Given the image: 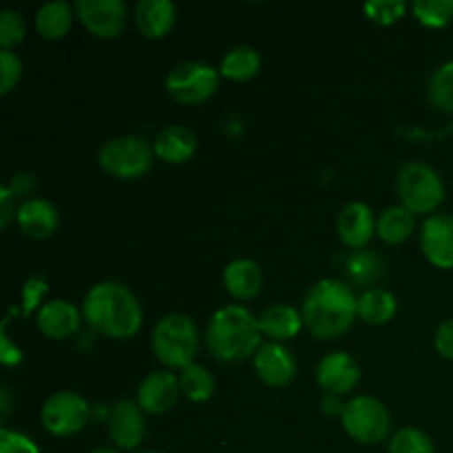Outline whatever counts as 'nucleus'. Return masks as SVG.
<instances>
[{"mask_svg": "<svg viewBox=\"0 0 453 453\" xmlns=\"http://www.w3.org/2000/svg\"><path fill=\"white\" fill-rule=\"evenodd\" d=\"M0 453H40V449L25 434L9 432L7 427H3V432H0Z\"/></svg>", "mask_w": 453, "mask_h": 453, "instance_id": "f704fd0d", "label": "nucleus"}, {"mask_svg": "<svg viewBox=\"0 0 453 453\" xmlns=\"http://www.w3.org/2000/svg\"><path fill=\"white\" fill-rule=\"evenodd\" d=\"M9 414V392L7 388H3V418H7Z\"/></svg>", "mask_w": 453, "mask_h": 453, "instance_id": "a19ab883", "label": "nucleus"}, {"mask_svg": "<svg viewBox=\"0 0 453 453\" xmlns=\"http://www.w3.org/2000/svg\"><path fill=\"white\" fill-rule=\"evenodd\" d=\"M405 12L407 4L403 0H372L365 4L367 18L379 25H394L396 20H401Z\"/></svg>", "mask_w": 453, "mask_h": 453, "instance_id": "473e14b6", "label": "nucleus"}, {"mask_svg": "<svg viewBox=\"0 0 453 453\" xmlns=\"http://www.w3.org/2000/svg\"><path fill=\"white\" fill-rule=\"evenodd\" d=\"M264 286V270L252 259H234L224 270V288L239 301L255 299Z\"/></svg>", "mask_w": 453, "mask_h": 453, "instance_id": "aec40b11", "label": "nucleus"}, {"mask_svg": "<svg viewBox=\"0 0 453 453\" xmlns=\"http://www.w3.org/2000/svg\"><path fill=\"white\" fill-rule=\"evenodd\" d=\"M389 453H436L432 438L414 427L401 429L389 441Z\"/></svg>", "mask_w": 453, "mask_h": 453, "instance_id": "7c9ffc66", "label": "nucleus"}, {"mask_svg": "<svg viewBox=\"0 0 453 453\" xmlns=\"http://www.w3.org/2000/svg\"><path fill=\"white\" fill-rule=\"evenodd\" d=\"M217 87H219V71L197 60L180 62L166 75L168 96L186 106L206 102L217 91Z\"/></svg>", "mask_w": 453, "mask_h": 453, "instance_id": "6e6552de", "label": "nucleus"}, {"mask_svg": "<svg viewBox=\"0 0 453 453\" xmlns=\"http://www.w3.org/2000/svg\"><path fill=\"white\" fill-rule=\"evenodd\" d=\"M16 221L31 239H49L58 230V211L47 199H27L16 208Z\"/></svg>", "mask_w": 453, "mask_h": 453, "instance_id": "a211bd4d", "label": "nucleus"}, {"mask_svg": "<svg viewBox=\"0 0 453 453\" xmlns=\"http://www.w3.org/2000/svg\"><path fill=\"white\" fill-rule=\"evenodd\" d=\"M420 248L432 265L441 270L453 268V217L432 215L420 228Z\"/></svg>", "mask_w": 453, "mask_h": 453, "instance_id": "f8f14e48", "label": "nucleus"}, {"mask_svg": "<svg viewBox=\"0 0 453 453\" xmlns=\"http://www.w3.org/2000/svg\"><path fill=\"white\" fill-rule=\"evenodd\" d=\"M180 388L188 401L203 403L215 394V379L203 365H188L180 374Z\"/></svg>", "mask_w": 453, "mask_h": 453, "instance_id": "cd10ccee", "label": "nucleus"}, {"mask_svg": "<svg viewBox=\"0 0 453 453\" xmlns=\"http://www.w3.org/2000/svg\"><path fill=\"white\" fill-rule=\"evenodd\" d=\"M427 96L438 111L453 115V60L434 71L427 84Z\"/></svg>", "mask_w": 453, "mask_h": 453, "instance_id": "c85d7f7f", "label": "nucleus"}, {"mask_svg": "<svg viewBox=\"0 0 453 453\" xmlns=\"http://www.w3.org/2000/svg\"><path fill=\"white\" fill-rule=\"evenodd\" d=\"M155 150L144 137L119 135L106 142L97 153V164L115 180H137L153 166Z\"/></svg>", "mask_w": 453, "mask_h": 453, "instance_id": "423d86ee", "label": "nucleus"}, {"mask_svg": "<svg viewBox=\"0 0 453 453\" xmlns=\"http://www.w3.org/2000/svg\"><path fill=\"white\" fill-rule=\"evenodd\" d=\"M301 314L312 336L321 341L339 339L358 317V299L348 283L323 279L308 290Z\"/></svg>", "mask_w": 453, "mask_h": 453, "instance_id": "f03ea898", "label": "nucleus"}, {"mask_svg": "<svg viewBox=\"0 0 453 453\" xmlns=\"http://www.w3.org/2000/svg\"><path fill=\"white\" fill-rule=\"evenodd\" d=\"M153 150L166 164H184L197 150V135L188 127L171 124L155 135Z\"/></svg>", "mask_w": 453, "mask_h": 453, "instance_id": "6ab92c4d", "label": "nucleus"}, {"mask_svg": "<svg viewBox=\"0 0 453 453\" xmlns=\"http://www.w3.org/2000/svg\"><path fill=\"white\" fill-rule=\"evenodd\" d=\"M343 407L345 405H341V403L336 401V396H327L326 398V410L330 411V414H332V411H341V414H343Z\"/></svg>", "mask_w": 453, "mask_h": 453, "instance_id": "ea45409f", "label": "nucleus"}, {"mask_svg": "<svg viewBox=\"0 0 453 453\" xmlns=\"http://www.w3.org/2000/svg\"><path fill=\"white\" fill-rule=\"evenodd\" d=\"M25 31L27 27L20 13L13 9H4L0 13V47L3 51H12L13 47H18L25 40Z\"/></svg>", "mask_w": 453, "mask_h": 453, "instance_id": "2f4dec72", "label": "nucleus"}, {"mask_svg": "<svg viewBox=\"0 0 453 453\" xmlns=\"http://www.w3.org/2000/svg\"><path fill=\"white\" fill-rule=\"evenodd\" d=\"M91 418V407L80 394L58 392L42 405V425L51 436L71 438Z\"/></svg>", "mask_w": 453, "mask_h": 453, "instance_id": "1a4fd4ad", "label": "nucleus"}, {"mask_svg": "<svg viewBox=\"0 0 453 453\" xmlns=\"http://www.w3.org/2000/svg\"><path fill=\"white\" fill-rule=\"evenodd\" d=\"M345 273L348 279L358 288H370L380 281L385 273V264L376 252L372 250H354L345 259Z\"/></svg>", "mask_w": 453, "mask_h": 453, "instance_id": "a878e982", "label": "nucleus"}, {"mask_svg": "<svg viewBox=\"0 0 453 453\" xmlns=\"http://www.w3.org/2000/svg\"><path fill=\"white\" fill-rule=\"evenodd\" d=\"M150 348L155 358L168 370H186L193 365V358L199 349L197 326L186 314H166L155 326L150 336Z\"/></svg>", "mask_w": 453, "mask_h": 453, "instance_id": "20e7f679", "label": "nucleus"}, {"mask_svg": "<svg viewBox=\"0 0 453 453\" xmlns=\"http://www.w3.org/2000/svg\"><path fill=\"white\" fill-rule=\"evenodd\" d=\"M35 177L31 175V173H16V175L12 177V181L7 184V188L12 190L13 197H27V195H31L35 190Z\"/></svg>", "mask_w": 453, "mask_h": 453, "instance_id": "e433bc0d", "label": "nucleus"}, {"mask_svg": "<svg viewBox=\"0 0 453 453\" xmlns=\"http://www.w3.org/2000/svg\"><path fill=\"white\" fill-rule=\"evenodd\" d=\"M414 212L407 211L405 206L385 208L383 215L376 221V233H379V237L383 239L385 243H392V246L407 242V239L411 237V233H414Z\"/></svg>", "mask_w": 453, "mask_h": 453, "instance_id": "b1692460", "label": "nucleus"}, {"mask_svg": "<svg viewBox=\"0 0 453 453\" xmlns=\"http://www.w3.org/2000/svg\"><path fill=\"white\" fill-rule=\"evenodd\" d=\"M261 69V56L257 49L248 47V44H242V47L230 49L228 53L221 60L219 73L224 78L234 80V82H246V80H252Z\"/></svg>", "mask_w": 453, "mask_h": 453, "instance_id": "bb28decb", "label": "nucleus"}, {"mask_svg": "<svg viewBox=\"0 0 453 453\" xmlns=\"http://www.w3.org/2000/svg\"><path fill=\"white\" fill-rule=\"evenodd\" d=\"M257 376L270 388H286L292 383L296 374V361L290 349L281 343L261 345L255 354Z\"/></svg>", "mask_w": 453, "mask_h": 453, "instance_id": "2eb2a0df", "label": "nucleus"}, {"mask_svg": "<svg viewBox=\"0 0 453 453\" xmlns=\"http://www.w3.org/2000/svg\"><path fill=\"white\" fill-rule=\"evenodd\" d=\"M180 380L173 372H150L137 388V405L144 414H166L180 398Z\"/></svg>", "mask_w": 453, "mask_h": 453, "instance_id": "ddd939ff", "label": "nucleus"}, {"mask_svg": "<svg viewBox=\"0 0 453 453\" xmlns=\"http://www.w3.org/2000/svg\"><path fill=\"white\" fill-rule=\"evenodd\" d=\"M0 358H3L4 365H18L20 363V349L13 348L12 343H9L7 336L3 334V354H0Z\"/></svg>", "mask_w": 453, "mask_h": 453, "instance_id": "58836bf2", "label": "nucleus"}, {"mask_svg": "<svg viewBox=\"0 0 453 453\" xmlns=\"http://www.w3.org/2000/svg\"><path fill=\"white\" fill-rule=\"evenodd\" d=\"M301 326H303V314L288 303L270 305L259 317L261 334L270 336L274 343L295 339L301 332Z\"/></svg>", "mask_w": 453, "mask_h": 453, "instance_id": "4be33fe9", "label": "nucleus"}, {"mask_svg": "<svg viewBox=\"0 0 453 453\" xmlns=\"http://www.w3.org/2000/svg\"><path fill=\"white\" fill-rule=\"evenodd\" d=\"M142 453H157V451H142Z\"/></svg>", "mask_w": 453, "mask_h": 453, "instance_id": "37998d69", "label": "nucleus"}, {"mask_svg": "<svg viewBox=\"0 0 453 453\" xmlns=\"http://www.w3.org/2000/svg\"><path fill=\"white\" fill-rule=\"evenodd\" d=\"M35 321H38V330L51 341L71 339V336L80 330L78 308L65 299H56L44 303L42 308H40Z\"/></svg>", "mask_w": 453, "mask_h": 453, "instance_id": "f3484780", "label": "nucleus"}, {"mask_svg": "<svg viewBox=\"0 0 453 453\" xmlns=\"http://www.w3.org/2000/svg\"><path fill=\"white\" fill-rule=\"evenodd\" d=\"M93 453H122V451L113 449V447H100V449H96Z\"/></svg>", "mask_w": 453, "mask_h": 453, "instance_id": "79ce46f5", "label": "nucleus"}, {"mask_svg": "<svg viewBox=\"0 0 453 453\" xmlns=\"http://www.w3.org/2000/svg\"><path fill=\"white\" fill-rule=\"evenodd\" d=\"M109 411L111 414L106 425H109L111 441L124 451L140 447L146 434V420L142 407L135 401L124 398V401L115 403Z\"/></svg>", "mask_w": 453, "mask_h": 453, "instance_id": "9b49d317", "label": "nucleus"}, {"mask_svg": "<svg viewBox=\"0 0 453 453\" xmlns=\"http://www.w3.org/2000/svg\"><path fill=\"white\" fill-rule=\"evenodd\" d=\"M434 343H436L438 354L442 358H449L453 361V319L442 323L436 330V336H434Z\"/></svg>", "mask_w": 453, "mask_h": 453, "instance_id": "c9c22d12", "label": "nucleus"}, {"mask_svg": "<svg viewBox=\"0 0 453 453\" xmlns=\"http://www.w3.org/2000/svg\"><path fill=\"white\" fill-rule=\"evenodd\" d=\"M317 380L330 396H343L357 388L361 370L348 352H332L319 361Z\"/></svg>", "mask_w": 453, "mask_h": 453, "instance_id": "4468645a", "label": "nucleus"}, {"mask_svg": "<svg viewBox=\"0 0 453 453\" xmlns=\"http://www.w3.org/2000/svg\"><path fill=\"white\" fill-rule=\"evenodd\" d=\"M82 312L93 332L118 341L135 336L144 319L137 296L118 281L96 283L84 296Z\"/></svg>", "mask_w": 453, "mask_h": 453, "instance_id": "f257e3e1", "label": "nucleus"}, {"mask_svg": "<svg viewBox=\"0 0 453 453\" xmlns=\"http://www.w3.org/2000/svg\"><path fill=\"white\" fill-rule=\"evenodd\" d=\"M341 420L348 436L363 445L383 442L392 429V416L388 407L374 396H354L352 401L345 403Z\"/></svg>", "mask_w": 453, "mask_h": 453, "instance_id": "0eeeda50", "label": "nucleus"}, {"mask_svg": "<svg viewBox=\"0 0 453 453\" xmlns=\"http://www.w3.org/2000/svg\"><path fill=\"white\" fill-rule=\"evenodd\" d=\"M411 12L418 18L420 25L441 29L453 20V0H416Z\"/></svg>", "mask_w": 453, "mask_h": 453, "instance_id": "c756f323", "label": "nucleus"}, {"mask_svg": "<svg viewBox=\"0 0 453 453\" xmlns=\"http://www.w3.org/2000/svg\"><path fill=\"white\" fill-rule=\"evenodd\" d=\"M336 230H339L341 242L352 250H363L372 242L376 233L374 212L367 203L352 202L339 212L336 219Z\"/></svg>", "mask_w": 453, "mask_h": 453, "instance_id": "dca6fc26", "label": "nucleus"}, {"mask_svg": "<svg viewBox=\"0 0 453 453\" xmlns=\"http://www.w3.org/2000/svg\"><path fill=\"white\" fill-rule=\"evenodd\" d=\"M396 193L401 206L414 215H429L445 199V184L432 166L410 162L401 166L396 175Z\"/></svg>", "mask_w": 453, "mask_h": 453, "instance_id": "39448f33", "label": "nucleus"}, {"mask_svg": "<svg viewBox=\"0 0 453 453\" xmlns=\"http://www.w3.org/2000/svg\"><path fill=\"white\" fill-rule=\"evenodd\" d=\"M22 78V62L13 51H0V93L7 96Z\"/></svg>", "mask_w": 453, "mask_h": 453, "instance_id": "72a5a7b5", "label": "nucleus"}, {"mask_svg": "<svg viewBox=\"0 0 453 453\" xmlns=\"http://www.w3.org/2000/svg\"><path fill=\"white\" fill-rule=\"evenodd\" d=\"M13 215H16V211H13V195L7 186H3L0 188V226L7 228Z\"/></svg>", "mask_w": 453, "mask_h": 453, "instance_id": "4c0bfd02", "label": "nucleus"}, {"mask_svg": "<svg viewBox=\"0 0 453 453\" xmlns=\"http://www.w3.org/2000/svg\"><path fill=\"white\" fill-rule=\"evenodd\" d=\"M175 4L171 0H140L135 4V25L142 35L159 40L175 25Z\"/></svg>", "mask_w": 453, "mask_h": 453, "instance_id": "412c9836", "label": "nucleus"}, {"mask_svg": "<svg viewBox=\"0 0 453 453\" xmlns=\"http://www.w3.org/2000/svg\"><path fill=\"white\" fill-rule=\"evenodd\" d=\"M206 348L217 361L239 363L259 352V319L243 305H226L212 314L206 330Z\"/></svg>", "mask_w": 453, "mask_h": 453, "instance_id": "7ed1b4c3", "label": "nucleus"}, {"mask_svg": "<svg viewBox=\"0 0 453 453\" xmlns=\"http://www.w3.org/2000/svg\"><path fill=\"white\" fill-rule=\"evenodd\" d=\"M75 13L80 22L97 38H118L127 25L124 0H78Z\"/></svg>", "mask_w": 453, "mask_h": 453, "instance_id": "9d476101", "label": "nucleus"}, {"mask_svg": "<svg viewBox=\"0 0 453 453\" xmlns=\"http://www.w3.org/2000/svg\"><path fill=\"white\" fill-rule=\"evenodd\" d=\"M73 25V12L65 0H53L42 4L35 13V29L44 40H60L69 34Z\"/></svg>", "mask_w": 453, "mask_h": 453, "instance_id": "5701e85b", "label": "nucleus"}, {"mask_svg": "<svg viewBox=\"0 0 453 453\" xmlns=\"http://www.w3.org/2000/svg\"><path fill=\"white\" fill-rule=\"evenodd\" d=\"M396 296L383 288H372L358 299V319L370 326H383L389 323L396 314Z\"/></svg>", "mask_w": 453, "mask_h": 453, "instance_id": "393cba45", "label": "nucleus"}]
</instances>
